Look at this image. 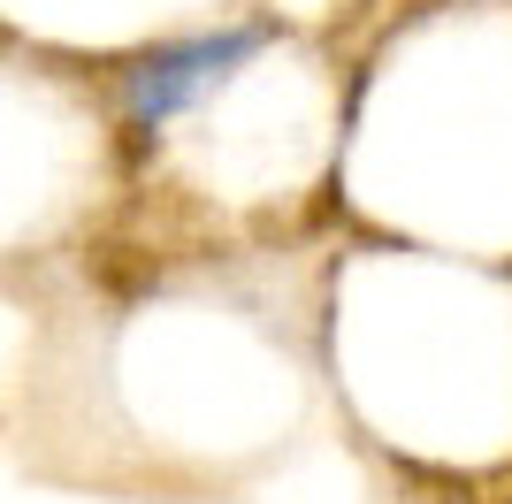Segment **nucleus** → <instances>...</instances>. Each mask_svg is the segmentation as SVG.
Segmentation results:
<instances>
[{"mask_svg":"<svg viewBox=\"0 0 512 504\" xmlns=\"http://www.w3.org/2000/svg\"><path fill=\"white\" fill-rule=\"evenodd\" d=\"M253 54H260V31H199V39H169V46H153V54H138L130 77H123L130 123L161 130V123H176V115H192V107L214 100Z\"/></svg>","mask_w":512,"mask_h":504,"instance_id":"nucleus-1","label":"nucleus"}]
</instances>
